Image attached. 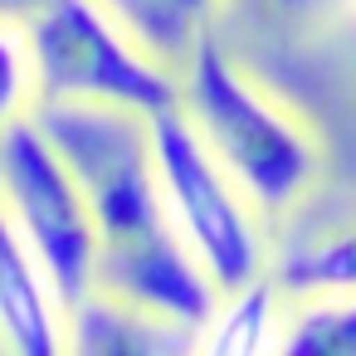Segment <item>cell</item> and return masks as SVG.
I'll return each mask as SVG.
<instances>
[{
	"instance_id": "obj_1",
	"label": "cell",
	"mask_w": 356,
	"mask_h": 356,
	"mask_svg": "<svg viewBox=\"0 0 356 356\" xmlns=\"http://www.w3.org/2000/svg\"><path fill=\"white\" fill-rule=\"evenodd\" d=\"M35 122L83 186L98 234L93 288L200 332L220 302V288L166 210L147 118L98 103H40Z\"/></svg>"
},
{
	"instance_id": "obj_2",
	"label": "cell",
	"mask_w": 356,
	"mask_h": 356,
	"mask_svg": "<svg viewBox=\"0 0 356 356\" xmlns=\"http://www.w3.org/2000/svg\"><path fill=\"white\" fill-rule=\"evenodd\" d=\"M176 108L264 220H283L302 205L322 171V142L225 49L220 30L205 35L176 74Z\"/></svg>"
},
{
	"instance_id": "obj_3",
	"label": "cell",
	"mask_w": 356,
	"mask_h": 356,
	"mask_svg": "<svg viewBox=\"0 0 356 356\" xmlns=\"http://www.w3.org/2000/svg\"><path fill=\"white\" fill-rule=\"evenodd\" d=\"M40 103H98L127 113L176 108V69L152 59L98 0H40L25 15Z\"/></svg>"
},
{
	"instance_id": "obj_4",
	"label": "cell",
	"mask_w": 356,
	"mask_h": 356,
	"mask_svg": "<svg viewBox=\"0 0 356 356\" xmlns=\"http://www.w3.org/2000/svg\"><path fill=\"white\" fill-rule=\"evenodd\" d=\"M152 127V156L161 176L166 210L210 273L220 293L244 288L249 278L268 273V234L254 200L239 191V181L210 156V147L195 137L181 108H161L147 118Z\"/></svg>"
},
{
	"instance_id": "obj_5",
	"label": "cell",
	"mask_w": 356,
	"mask_h": 356,
	"mask_svg": "<svg viewBox=\"0 0 356 356\" xmlns=\"http://www.w3.org/2000/svg\"><path fill=\"white\" fill-rule=\"evenodd\" d=\"M0 200L20 225V234L30 239L59 298V312L69 317L93 293L98 234H93V215L74 166L35 122V113L0 132Z\"/></svg>"
},
{
	"instance_id": "obj_6",
	"label": "cell",
	"mask_w": 356,
	"mask_h": 356,
	"mask_svg": "<svg viewBox=\"0 0 356 356\" xmlns=\"http://www.w3.org/2000/svg\"><path fill=\"white\" fill-rule=\"evenodd\" d=\"M0 341L10 351H20V356L69 351L59 298H54L44 268H40L30 239L10 220L6 200H0Z\"/></svg>"
},
{
	"instance_id": "obj_7",
	"label": "cell",
	"mask_w": 356,
	"mask_h": 356,
	"mask_svg": "<svg viewBox=\"0 0 356 356\" xmlns=\"http://www.w3.org/2000/svg\"><path fill=\"white\" fill-rule=\"evenodd\" d=\"M64 332H69V351H93V356H142V351H161V346H195V337H200V332H191L161 312H147L137 302H122L103 288H93L64 317Z\"/></svg>"
},
{
	"instance_id": "obj_8",
	"label": "cell",
	"mask_w": 356,
	"mask_h": 356,
	"mask_svg": "<svg viewBox=\"0 0 356 356\" xmlns=\"http://www.w3.org/2000/svg\"><path fill=\"white\" fill-rule=\"evenodd\" d=\"M98 6L166 69H186L195 44L220 30L229 0H98Z\"/></svg>"
},
{
	"instance_id": "obj_9",
	"label": "cell",
	"mask_w": 356,
	"mask_h": 356,
	"mask_svg": "<svg viewBox=\"0 0 356 356\" xmlns=\"http://www.w3.org/2000/svg\"><path fill=\"white\" fill-rule=\"evenodd\" d=\"M283 288L273 273L249 278L244 288L220 293L210 322L200 327L195 346L210 356H259V351H278V327H283Z\"/></svg>"
},
{
	"instance_id": "obj_10",
	"label": "cell",
	"mask_w": 356,
	"mask_h": 356,
	"mask_svg": "<svg viewBox=\"0 0 356 356\" xmlns=\"http://www.w3.org/2000/svg\"><path fill=\"white\" fill-rule=\"evenodd\" d=\"M283 298H312V293H356V225H332L317 234H302L283 249L278 264H268Z\"/></svg>"
},
{
	"instance_id": "obj_11",
	"label": "cell",
	"mask_w": 356,
	"mask_h": 356,
	"mask_svg": "<svg viewBox=\"0 0 356 356\" xmlns=\"http://www.w3.org/2000/svg\"><path fill=\"white\" fill-rule=\"evenodd\" d=\"M283 356H356V293L293 298L278 327Z\"/></svg>"
},
{
	"instance_id": "obj_12",
	"label": "cell",
	"mask_w": 356,
	"mask_h": 356,
	"mask_svg": "<svg viewBox=\"0 0 356 356\" xmlns=\"http://www.w3.org/2000/svg\"><path fill=\"white\" fill-rule=\"evenodd\" d=\"M40 108L35 49L20 15H0V132Z\"/></svg>"
},
{
	"instance_id": "obj_13",
	"label": "cell",
	"mask_w": 356,
	"mask_h": 356,
	"mask_svg": "<svg viewBox=\"0 0 356 356\" xmlns=\"http://www.w3.org/2000/svg\"><path fill=\"white\" fill-rule=\"evenodd\" d=\"M259 6L278 20H322L327 10L346 6V0H259Z\"/></svg>"
},
{
	"instance_id": "obj_14",
	"label": "cell",
	"mask_w": 356,
	"mask_h": 356,
	"mask_svg": "<svg viewBox=\"0 0 356 356\" xmlns=\"http://www.w3.org/2000/svg\"><path fill=\"white\" fill-rule=\"evenodd\" d=\"M35 6H40V0H0V15H20V20H25Z\"/></svg>"
},
{
	"instance_id": "obj_15",
	"label": "cell",
	"mask_w": 356,
	"mask_h": 356,
	"mask_svg": "<svg viewBox=\"0 0 356 356\" xmlns=\"http://www.w3.org/2000/svg\"><path fill=\"white\" fill-rule=\"evenodd\" d=\"M346 6H351V10H356V0H346Z\"/></svg>"
}]
</instances>
